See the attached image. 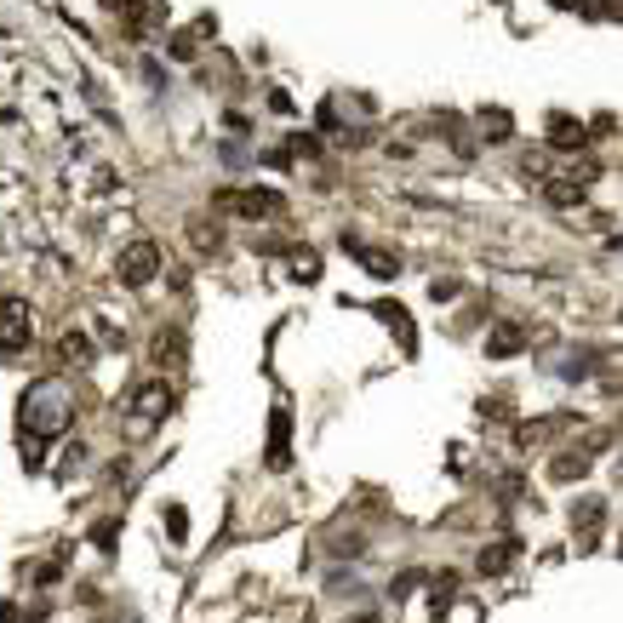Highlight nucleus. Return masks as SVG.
Segmentation results:
<instances>
[{"label":"nucleus","instance_id":"nucleus-1","mask_svg":"<svg viewBox=\"0 0 623 623\" xmlns=\"http://www.w3.org/2000/svg\"><path fill=\"white\" fill-rule=\"evenodd\" d=\"M18 424L29 429V435H40V441L63 435V429L75 424L69 384H58V377H40V384H29V389H23V400H18Z\"/></svg>","mask_w":623,"mask_h":623},{"label":"nucleus","instance_id":"nucleus-2","mask_svg":"<svg viewBox=\"0 0 623 623\" xmlns=\"http://www.w3.org/2000/svg\"><path fill=\"white\" fill-rule=\"evenodd\" d=\"M166 412H172V384H160V377H155V384H143L138 400H132V412H126V435L143 441L155 424H166Z\"/></svg>","mask_w":623,"mask_h":623},{"label":"nucleus","instance_id":"nucleus-3","mask_svg":"<svg viewBox=\"0 0 623 623\" xmlns=\"http://www.w3.org/2000/svg\"><path fill=\"white\" fill-rule=\"evenodd\" d=\"M218 212H235V218H280L287 212V200L275 195V189H218Z\"/></svg>","mask_w":623,"mask_h":623},{"label":"nucleus","instance_id":"nucleus-4","mask_svg":"<svg viewBox=\"0 0 623 623\" xmlns=\"http://www.w3.org/2000/svg\"><path fill=\"white\" fill-rule=\"evenodd\" d=\"M23 344H29V303L23 297H6L0 303V355H23Z\"/></svg>","mask_w":623,"mask_h":623},{"label":"nucleus","instance_id":"nucleus-5","mask_svg":"<svg viewBox=\"0 0 623 623\" xmlns=\"http://www.w3.org/2000/svg\"><path fill=\"white\" fill-rule=\"evenodd\" d=\"M155 275H160V247L155 240H132V247L120 252V280H126V287H149Z\"/></svg>","mask_w":623,"mask_h":623},{"label":"nucleus","instance_id":"nucleus-6","mask_svg":"<svg viewBox=\"0 0 623 623\" xmlns=\"http://www.w3.org/2000/svg\"><path fill=\"white\" fill-rule=\"evenodd\" d=\"M287 435H292V417H287V406H275V412H269V446H263V464L269 469H287V457H292Z\"/></svg>","mask_w":623,"mask_h":623},{"label":"nucleus","instance_id":"nucleus-7","mask_svg":"<svg viewBox=\"0 0 623 623\" xmlns=\"http://www.w3.org/2000/svg\"><path fill=\"white\" fill-rule=\"evenodd\" d=\"M521 349H526V332L509 327V320H504V327H492V337H486V355H498V360L521 355Z\"/></svg>","mask_w":623,"mask_h":623},{"label":"nucleus","instance_id":"nucleus-8","mask_svg":"<svg viewBox=\"0 0 623 623\" xmlns=\"http://www.w3.org/2000/svg\"><path fill=\"white\" fill-rule=\"evenodd\" d=\"M549 143L554 149H578V143H589V132L578 126L572 115H549Z\"/></svg>","mask_w":623,"mask_h":623},{"label":"nucleus","instance_id":"nucleus-9","mask_svg":"<svg viewBox=\"0 0 623 623\" xmlns=\"http://www.w3.org/2000/svg\"><path fill=\"white\" fill-rule=\"evenodd\" d=\"M349 247H355V240H349ZM355 252L367 257V269H372L377 280H389V275H395V269H400V257H395V252H384V247H355Z\"/></svg>","mask_w":623,"mask_h":623},{"label":"nucleus","instance_id":"nucleus-10","mask_svg":"<svg viewBox=\"0 0 623 623\" xmlns=\"http://www.w3.org/2000/svg\"><path fill=\"white\" fill-rule=\"evenodd\" d=\"M549 475H554V481H578V475H589V446H584V452L554 457V464H549Z\"/></svg>","mask_w":623,"mask_h":623},{"label":"nucleus","instance_id":"nucleus-11","mask_svg":"<svg viewBox=\"0 0 623 623\" xmlns=\"http://www.w3.org/2000/svg\"><path fill=\"white\" fill-rule=\"evenodd\" d=\"M509 561H514V544H492V549L481 554V572H486V578H498V572H504Z\"/></svg>","mask_w":623,"mask_h":623},{"label":"nucleus","instance_id":"nucleus-12","mask_svg":"<svg viewBox=\"0 0 623 623\" xmlns=\"http://www.w3.org/2000/svg\"><path fill=\"white\" fill-rule=\"evenodd\" d=\"M155 360H160V367L183 360V337H178V332H160V337H155Z\"/></svg>","mask_w":623,"mask_h":623},{"label":"nucleus","instance_id":"nucleus-13","mask_svg":"<svg viewBox=\"0 0 623 623\" xmlns=\"http://www.w3.org/2000/svg\"><path fill=\"white\" fill-rule=\"evenodd\" d=\"M372 309H377V315H384V320H389V327H395V332L406 337V349H412V320H406V315H400V303H372Z\"/></svg>","mask_w":623,"mask_h":623},{"label":"nucleus","instance_id":"nucleus-14","mask_svg":"<svg viewBox=\"0 0 623 623\" xmlns=\"http://www.w3.org/2000/svg\"><path fill=\"white\" fill-rule=\"evenodd\" d=\"M63 360H92V337L69 332V337H63Z\"/></svg>","mask_w":623,"mask_h":623},{"label":"nucleus","instance_id":"nucleus-15","mask_svg":"<svg viewBox=\"0 0 623 623\" xmlns=\"http://www.w3.org/2000/svg\"><path fill=\"white\" fill-rule=\"evenodd\" d=\"M189 235H195V247H206V252L218 247V229H212L206 218H195V223H189Z\"/></svg>","mask_w":623,"mask_h":623},{"label":"nucleus","instance_id":"nucleus-16","mask_svg":"<svg viewBox=\"0 0 623 623\" xmlns=\"http://www.w3.org/2000/svg\"><path fill=\"white\" fill-rule=\"evenodd\" d=\"M166 532H172V544H183V538H189V514L183 509H166Z\"/></svg>","mask_w":623,"mask_h":623},{"label":"nucleus","instance_id":"nucleus-17","mask_svg":"<svg viewBox=\"0 0 623 623\" xmlns=\"http://www.w3.org/2000/svg\"><path fill=\"white\" fill-rule=\"evenodd\" d=\"M441 623H481V606L475 601H457V612H446Z\"/></svg>","mask_w":623,"mask_h":623},{"label":"nucleus","instance_id":"nucleus-18","mask_svg":"<svg viewBox=\"0 0 623 623\" xmlns=\"http://www.w3.org/2000/svg\"><path fill=\"white\" fill-rule=\"evenodd\" d=\"M115 532H120V526H115V521H103L98 532H92V544H98V549H115Z\"/></svg>","mask_w":623,"mask_h":623},{"label":"nucleus","instance_id":"nucleus-19","mask_svg":"<svg viewBox=\"0 0 623 623\" xmlns=\"http://www.w3.org/2000/svg\"><path fill=\"white\" fill-rule=\"evenodd\" d=\"M554 6H584V0H554Z\"/></svg>","mask_w":623,"mask_h":623},{"label":"nucleus","instance_id":"nucleus-20","mask_svg":"<svg viewBox=\"0 0 623 623\" xmlns=\"http://www.w3.org/2000/svg\"><path fill=\"white\" fill-rule=\"evenodd\" d=\"M349 623H372V618H349Z\"/></svg>","mask_w":623,"mask_h":623}]
</instances>
